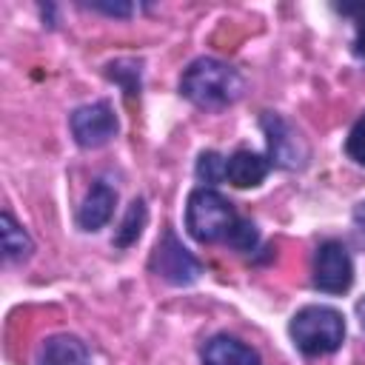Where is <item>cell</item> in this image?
<instances>
[{"mask_svg":"<svg viewBox=\"0 0 365 365\" xmlns=\"http://www.w3.org/2000/svg\"><path fill=\"white\" fill-rule=\"evenodd\" d=\"M291 342L305 356H325L345 342V317L331 305H305L288 322Z\"/></svg>","mask_w":365,"mask_h":365,"instance_id":"obj_2","label":"cell"},{"mask_svg":"<svg viewBox=\"0 0 365 365\" xmlns=\"http://www.w3.org/2000/svg\"><path fill=\"white\" fill-rule=\"evenodd\" d=\"M71 137L80 148H100L106 143H111L120 131L114 106L108 100H97V103H86L80 108L71 111Z\"/></svg>","mask_w":365,"mask_h":365,"instance_id":"obj_7","label":"cell"},{"mask_svg":"<svg viewBox=\"0 0 365 365\" xmlns=\"http://www.w3.org/2000/svg\"><path fill=\"white\" fill-rule=\"evenodd\" d=\"M0 228H3V254H6V259H9V262H23V259H29L31 251H34V242H31L29 231H26L9 211H3Z\"/></svg>","mask_w":365,"mask_h":365,"instance_id":"obj_12","label":"cell"},{"mask_svg":"<svg viewBox=\"0 0 365 365\" xmlns=\"http://www.w3.org/2000/svg\"><path fill=\"white\" fill-rule=\"evenodd\" d=\"M140 74H143V63L140 60H131V57H123V60H114L106 66V77L111 83H117L125 97H140Z\"/></svg>","mask_w":365,"mask_h":365,"instance_id":"obj_14","label":"cell"},{"mask_svg":"<svg viewBox=\"0 0 365 365\" xmlns=\"http://www.w3.org/2000/svg\"><path fill=\"white\" fill-rule=\"evenodd\" d=\"M37 365H91L88 345L74 334H51L37 348Z\"/></svg>","mask_w":365,"mask_h":365,"instance_id":"obj_11","label":"cell"},{"mask_svg":"<svg viewBox=\"0 0 365 365\" xmlns=\"http://www.w3.org/2000/svg\"><path fill=\"white\" fill-rule=\"evenodd\" d=\"M145 220H148L145 200H143V197H134L131 205H128V211H125V217H123V222H120L117 231H114L111 245H114V248H128V245H134V242L140 240L143 228H145Z\"/></svg>","mask_w":365,"mask_h":365,"instance_id":"obj_13","label":"cell"},{"mask_svg":"<svg viewBox=\"0 0 365 365\" xmlns=\"http://www.w3.org/2000/svg\"><path fill=\"white\" fill-rule=\"evenodd\" d=\"M271 168L274 165H271L268 154H259L251 148H237L231 157H225V182H231L234 188H257L265 182Z\"/></svg>","mask_w":365,"mask_h":365,"instance_id":"obj_9","label":"cell"},{"mask_svg":"<svg viewBox=\"0 0 365 365\" xmlns=\"http://www.w3.org/2000/svg\"><path fill=\"white\" fill-rule=\"evenodd\" d=\"M345 154L356 165H365V111L356 117V123L351 125V131L345 137Z\"/></svg>","mask_w":365,"mask_h":365,"instance_id":"obj_17","label":"cell"},{"mask_svg":"<svg viewBox=\"0 0 365 365\" xmlns=\"http://www.w3.org/2000/svg\"><path fill=\"white\" fill-rule=\"evenodd\" d=\"M148 268L168 285H191L202 274V262L180 242V237L171 225L163 228V237L157 240V245L148 257Z\"/></svg>","mask_w":365,"mask_h":365,"instance_id":"obj_4","label":"cell"},{"mask_svg":"<svg viewBox=\"0 0 365 365\" xmlns=\"http://www.w3.org/2000/svg\"><path fill=\"white\" fill-rule=\"evenodd\" d=\"M242 91H245L242 74L217 57H197L180 74V94L205 111H220L237 103Z\"/></svg>","mask_w":365,"mask_h":365,"instance_id":"obj_1","label":"cell"},{"mask_svg":"<svg viewBox=\"0 0 365 365\" xmlns=\"http://www.w3.org/2000/svg\"><path fill=\"white\" fill-rule=\"evenodd\" d=\"M259 125L265 131V143H268V160L277 168H288L297 171L308 163V145L302 140V134L282 117L274 111H262Z\"/></svg>","mask_w":365,"mask_h":365,"instance_id":"obj_6","label":"cell"},{"mask_svg":"<svg viewBox=\"0 0 365 365\" xmlns=\"http://www.w3.org/2000/svg\"><path fill=\"white\" fill-rule=\"evenodd\" d=\"M354 54H356L359 60H365V14L359 17L356 31H354Z\"/></svg>","mask_w":365,"mask_h":365,"instance_id":"obj_19","label":"cell"},{"mask_svg":"<svg viewBox=\"0 0 365 365\" xmlns=\"http://www.w3.org/2000/svg\"><path fill=\"white\" fill-rule=\"evenodd\" d=\"M114 205H117V191L106 182V180H94L91 188L86 191L83 202L77 205V228L80 231H100L111 217H114Z\"/></svg>","mask_w":365,"mask_h":365,"instance_id":"obj_8","label":"cell"},{"mask_svg":"<svg viewBox=\"0 0 365 365\" xmlns=\"http://www.w3.org/2000/svg\"><path fill=\"white\" fill-rule=\"evenodd\" d=\"M240 214L234 211V202L222 197L220 191L200 185L188 194L185 202V228L197 242H225L231 228L237 225Z\"/></svg>","mask_w":365,"mask_h":365,"instance_id":"obj_3","label":"cell"},{"mask_svg":"<svg viewBox=\"0 0 365 365\" xmlns=\"http://www.w3.org/2000/svg\"><path fill=\"white\" fill-rule=\"evenodd\" d=\"M194 174L202 185H214V182H225V157L220 151H202L197 157V165H194Z\"/></svg>","mask_w":365,"mask_h":365,"instance_id":"obj_15","label":"cell"},{"mask_svg":"<svg viewBox=\"0 0 365 365\" xmlns=\"http://www.w3.org/2000/svg\"><path fill=\"white\" fill-rule=\"evenodd\" d=\"M354 225H356V231L365 237V200L354 208Z\"/></svg>","mask_w":365,"mask_h":365,"instance_id":"obj_20","label":"cell"},{"mask_svg":"<svg viewBox=\"0 0 365 365\" xmlns=\"http://www.w3.org/2000/svg\"><path fill=\"white\" fill-rule=\"evenodd\" d=\"M83 6L91 9V11L111 14V17H131L134 14V6L131 3H83Z\"/></svg>","mask_w":365,"mask_h":365,"instance_id":"obj_18","label":"cell"},{"mask_svg":"<svg viewBox=\"0 0 365 365\" xmlns=\"http://www.w3.org/2000/svg\"><path fill=\"white\" fill-rule=\"evenodd\" d=\"M202 365H262L259 354L231 334H214L200 351Z\"/></svg>","mask_w":365,"mask_h":365,"instance_id":"obj_10","label":"cell"},{"mask_svg":"<svg viewBox=\"0 0 365 365\" xmlns=\"http://www.w3.org/2000/svg\"><path fill=\"white\" fill-rule=\"evenodd\" d=\"M356 319H359V328L365 331V297L356 302Z\"/></svg>","mask_w":365,"mask_h":365,"instance_id":"obj_21","label":"cell"},{"mask_svg":"<svg viewBox=\"0 0 365 365\" xmlns=\"http://www.w3.org/2000/svg\"><path fill=\"white\" fill-rule=\"evenodd\" d=\"M354 282V259L339 240H322L314 251L311 285L322 294H345Z\"/></svg>","mask_w":365,"mask_h":365,"instance_id":"obj_5","label":"cell"},{"mask_svg":"<svg viewBox=\"0 0 365 365\" xmlns=\"http://www.w3.org/2000/svg\"><path fill=\"white\" fill-rule=\"evenodd\" d=\"M231 248H237V251H242V254H248V251H254L257 245H259V231H257V225L251 222V220H245V217H240L237 220V225L231 228V234H228V240H225Z\"/></svg>","mask_w":365,"mask_h":365,"instance_id":"obj_16","label":"cell"}]
</instances>
